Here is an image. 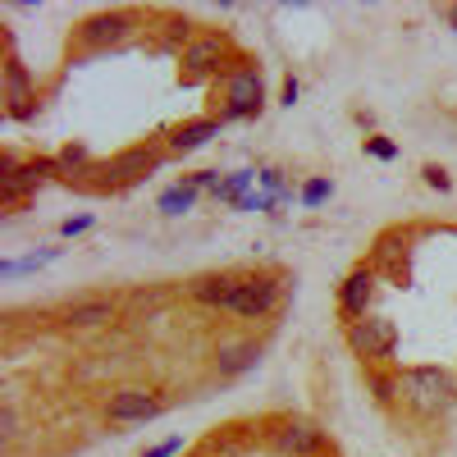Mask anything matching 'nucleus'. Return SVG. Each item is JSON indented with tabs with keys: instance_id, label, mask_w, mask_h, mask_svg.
Masks as SVG:
<instances>
[{
	"instance_id": "f257e3e1",
	"label": "nucleus",
	"mask_w": 457,
	"mask_h": 457,
	"mask_svg": "<svg viewBox=\"0 0 457 457\" xmlns=\"http://www.w3.org/2000/svg\"><path fill=\"white\" fill-rule=\"evenodd\" d=\"M398 394H403L416 411H426V416L448 411V407L457 403L453 379H448V370H439V366H411V370H403V375H398Z\"/></svg>"
},
{
	"instance_id": "f03ea898",
	"label": "nucleus",
	"mask_w": 457,
	"mask_h": 457,
	"mask_svg": "<svg viewBox=\"0 0 457 457\" xmlns=\"http://www.w3.org/2000/svg\"><path fill=\"white\" fill-rule=\"evenodd\" d=\"M55 165L51 161H32V165H14V156L5 151V156H0V202L5 206H14V202H23L32 187H42L46 183V174H51Z\"/></svg>"
},
{
	"instance_id": "7ed1b4c3",
	"label": "nucleus",
	"mask_w": 457,
	"mask_h": 457,
	"mask_svg": "<svg viewBox=\"0 0 457 457\" xmlns=\"http://www.w3.org/2000/svg\"><path fill=\"white\" fill-rule=\"evenodd\" d=\"M348 343H353V353L357 357H389L394 353V343H398V325L385 320V316H366V320H353L348 325Z\"/></svg>"
},
{
	"instance_id": "20e7f679",
	"label": "nucleus",
	"mask_w": 457,
	"mask_h": 457,
	"mask_svg": "<svg viewBox=\"0 0 457 457\" xmlns=\"http://www.w3.org/2000/svg\"><path fill=\"white\" fill-rule=\"evenodd\" d=\"M275 302H279V284L275 279H238L234 297H228V312H238L247 320H261V316L275 312Z\"/></svg>"
},
{
	"instance_id": "39448f33",
	"label": "nucleus",
	"mask_w": 457,
	"mask_h": 457,
	"mask_svg": "<svg viewBox=\"0 0 457 457\" xmlns=\"http://www.w3.org/2000/svg\"><path fill=\"white\" fill-rule=\"evenodd\" d=\"M261 110V73L256 69H238L228 79V105H224V120H243V114Z\"/></svg>"
},
{
	"instance_id": "423d86ee",
	"label": "nucleus",
	"mask_w": 457,
	"mask_h": 457,
	"mask_svg": "<svg viewBox=\"0 0 457 457\" xmlns=\"http://www.w3.org/2000/svg\"><path fill=\"white\" fill-rule=\"evenodd\" d=\"M151 416H161V403L142 389H124L110 398V421L120 426H137V421H151Z\"/></svg>"
},
{
	"instance_id": "0eeeda50",
	"label": "nucleus",
	"mask_w": 457,
	"mask_h": 457,
	"mask_svg": "<svg viewBox=\"0 0 457 457\" xmlns=\"http://www.w3.org/2000/svg\"><path fill=\"white\" fill-rule=\"evenodd\" d=\"M156 165H161V151L133 146V151H124V156H114V161L105 165V179H110V183H133V179H142L146 170H156Z\"/></svg>"
},
{
	"instance_id": "6e6552de",
	"label": "nucleus",
	"mask_w": 457,
	"mask_h": 457,
	"mask_svg": "<svg viewBox=\"0 0 457 457\" xmlns=\"http://www.w3.org/2000/svg\"><path fill=\"white\" fill-rule=\"evenodd\" d=\"M370 297H375V275H370V270H353L348 279H343L338 307L348 312L353 320H366V312H370Z\"/></svg>"
},
{
	"instance_id": "1a4fd4ad",
	"label": "nucleus",
	"mask_w": 457,
	"mask_h": 457,
	"mask_svg": "<svg viewBox=\"0 0 457 457\" xmlns=\"http://www.w3.org/2000/svg\"><path fill=\"white\" fill-rule=\"evenodd\" d=\"M320 444H325V435H320L312 421H293V426L279 430V448H284L288 457H312Z\"/></svg>"
},
{
	"instance_id": "9d476101",
	"label": "nucleus",
	"mask_w": 457,
	"mask_h": 457,
	"mask_svg": "<svg viewBox=\"0 0 457 457\" xmlns=\"http://www.w3.org/2000/svg\"><path fill=\"white\" fill-rule=\"evenodd\" d=\"M220 60H224V37H197V42L183 51L187 73H206V69H215Z\"/></svg>"
},
{
	"instance_id": "9b49d317",
	"label": "nucleus",
	"mask_w": 457,
	"mask_h": 457,
	"mask_svg": "<svg viewBox=\"0 0 457 457\" xmlns=\"http://www.w3.org/2000/svg\"><path fill=\"white\" fill-rule=\"evenodd\" d=\"M5 96H10V110L19 114V120L32 110V105H28V101H32V87H28V73H23V64H19V60H10V64H5Z\"/></svg>"
},
{
	"instance_id": "f8f14e48",
	"label": "nucleus",
	"mask_w": 457,
	"mask_h": 457,
	"mask_svg": "<svg viewBox=\"0 0 457 457\" xmlns=\"http://www.w3.org/2000/svg\"><path fill=\"white\" fill-rule=\"evenodd\" d=\"M215 133H220V120H197V124H183V129L170 137V146L183 156V151H197L202 142H211Z\"/></svg>"
},
{
	"instance_id": "ddd939ff",
	"label": "nucleus",
	"mask_w": 457,
	"mask_h": 457,
	"mask_svg": "<svg viewBox=\"0 0 457 457\" xmlns=\"http://www.w3.org/2000/svg\"><path fill=\"white\" fill-rule=\"evenodd\" d=\"M124 28H129V19H124V14H105V19H92V23L83 28V42H87V46L120 42V37H124Z\"/></svg>"
},
{
	"instance_id": "4468645a",
	"label": "nucleus",
	"mask_w": 457,
	"mask_h": 457,
	"mask_svg": "<svg viewBox=\"0 0 457 457\" xmlns=\"http://www.w3.org/2000/svg\"><path fill=\"white\" fill-rule=\"evenodd\" d=\"M234 288H238V279H228V275H211V279L193 284L197 302H206V307H228V297H234Z\"/></svg>"
},
{
	"instance_id": "2eb2a0df",
	"label": "nucleus",
	"mask_w": 457,
	"mask_h": 457,
	"mask_svg": "<svg viewBox=\"0 0 457 457\" xmlns=\"http://www.w3.org/2000/svg\"><path fill=\"white\" fill-rule=\"evenodd\" d=\"M114 316V307L105 297H92V302H79V307H69V325H101V320H110Z\"/></svg>"
},
{
	"instance_id": "dca6fc26",
	"label": "nucleus",
	"mask_w": 457,
	"mask_h": 457,
	"mask_svg": "<svg viewBox=\"0 0 457 457\" xmlns=\"http://www.w3.org/2000/svg\"><path fill=\"white\" fill-rule=\"evenodd\" d=\"M256 357H261L256 343H238V348H224V353H220V370H224V375H238V370H247Z\"/></svg>"
},
{
	"instance_id": "f3484780",
	"label": "nucleus",
	"mask_w": 457,
	"mask_h": 457,
	"mask_svg": "<svg viewBox=\"0 0 457 457\" xmlns=\"http://www.w3.org/2000/svg\"><path fill=\"white\" fill-rule=\"evenodd\" d=\"M193 202H197V183H179V187H170V193L161 197V211L165 215H183Z\"/></svg>"
},
{
	"instance_id": "a211bd4d",
	"label": "nucleus",
	"mask_w": 457,
	"mask_h": 457,
	"mask_svg": "<svg viewBox=\"0 0 457 457\" xmlns=\"http://www.w3.org/2000/svg\"><path fill=\"white\" fill-rule=\"evenodd\" d=\"M252 179H256L252 170H243V174H234V179H224V183L215 187V197H220V202H238V206H243V187H247Z\"/></svg>"
},
{
	"instance_id": "6ab92c4d",
	"label": "nucleus",
	"mask_w": 457,
	"mask_h": 457,
	"mask_svg": "<svg viewBox=\"0 0 457 457\" xmlns=\"http://www.w3.org/2000/svg\"><path fill=\"white\" fill-rule=\"evenodd\" d=\"M329 193H334L329 179H312L307 187H302V202H307V206H320V202H329Z\"/></svg>"
},
{
	"instance_id": "aec40b11",
	"label": "nucleus",
	"mask_w": 457,
	"mask_h": 457,
	"mask_svg": "<svg viewBox=\"0 0 457 457\" xmlns=\"http://www.w3.org/2000/svg\"><path fill=\"white\" fill-rule=\"evenodd\" d=\"M370 389H375V398H379V403H389V398L398 394V379H389V375H375V379H370Z\"/></svg>"
},
{
	"instance_id": "412c9836",
	"label": "nucleus",
	"mask_w": 457,
	"mask_h": 457,
	"mask_svg": "<svg viewBox=\"0 0 457 457\" xmlns=\"http://www.w3.org/2000/svg\"><path fill=\"white\" fill-rule=\"evenodd\" d=\"M366 151H370L375 161H394V156H398V146H394V142H385V137H370V142H366Z\"/></svg>"
},
{
	"instance_id": "4be33fe9",
	"label": "nucleus",
	"mask_w": 457,
	"mask_h": 457,
	"mask_svg": "<svg viewBox=\"0 0 457 457\" xmlns=\"http://www.w3.org/2000/svg\"><path fill=\"white\" fill-rule=\"evenodd\" d=\"M79 165H87V151L83 146H69L64 156H60V170H79Z\"/></svg>"
},
{
	"instance_id": "5701e85b",
	"label": "nucleus",
	"mask_w": 457,
	"mask_h": 457,
	"mask_svg": "<svg viewBox=\"0 0 457 457\" xmlns=\"http://www.w3.org/2000/svg\"><path fill=\"white\" fill-rule=\"evenodd\" d=\"M14 426H19V416H14V407L5 403V407H0V435H5V439H14Z\"/></svg>"
},
{
	"instance_id": "b1692460",
	"label": "nucleus",
	"mask_w": 457,
	"mask_h": 457,
	"mask_svg": "<svg viewBox=\"0 0 457 457\" xmlns=\"http://www.w3.org/2000/svg\"><path fill=\"white\" fill-rule=\"evenodd\" d=\"M83 228H92V215H79V220H64V224H60V234H64V238H73V234H83Z\"/></svg>"
},
{
	"instance_id": "393cba45",
	"label": "nucleus",
	"mask_w": 457,
	"mask_h": 457,
	"mask_svg": "<svg viewBox=\"0 0 457 457\" xmlns=\"http://www.w3.org/2000/svg\"><path fill=\"white\" fill-rule=\"evenodd\" d=\"M179 448H183V439H179V435H174V439H165V444H156V448H151V453H146V457H174V453H179Z\"/></svg>"
},
{
	"instance_id": "a878e982",
	"label": "nucleus",
	"mask_w": 457,
	"mask_h": 457,
	"mask_svg": "<svg viewBox=\"0 0 457 457\" xmlns=\"http://www.w3.org/2000/svg\"><path fill=\"white\" fill-rule=\"evenodd\" d=\"M426 183H430V187H439V193H444V187H448V174L430 165V170H426Z\"/></svg>"
},
{
	"instance_id": "bb28decb",
	"label": "nucleus",
	"mask_w": 457,
	"mask_h": 457,
	"mask_svg": "<svg viewBox=\"0 0 457 457\" xmlns=\"http://www.w3.org/2000/svg\"><path fill=\"white\" fill-rule=\"evenodd\" d=\"M293 101H297V83L288 79V83H284V105H293Z\"/></svg>"
},
{
	"instance_id": "cd10ccee",
	"label": "nucleus",
	"mask_w": 457,
	"mask_h": 457,
	"mask_svg": "<svg viewBox=\"0 0 457 457\" xmlns=\"http://www.w3.org/2000/svg\"><path fill=\"white\" fill-rule=\"evenodd\" d=\"M448 28H453V32H457V5H453V10H448Z\"/></svg>"
}]
</instances>
